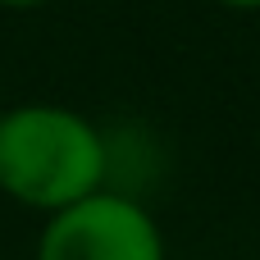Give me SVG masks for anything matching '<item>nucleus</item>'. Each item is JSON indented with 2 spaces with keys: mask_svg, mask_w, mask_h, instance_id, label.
<instances>
[{
  "mask_svg": "<svg viewBox=\"0 0 260 260\" xmlns=\"http://www.w3.org/2000/svg\"><path fill=\"white\" fill-rule=\"evenodd\" d=\"M210 5H219L229 14H260V0H210Z\"/></svg>",
  "mask_w": 260,
  "mask_h": 260,
  "instance_id": "3",
  "label": "nucleus"
},
{
  "mask_svg": "<svg viewBox=\"0 0 260 260\" xmlns=\"http://www.w3.org/2000/svg\"><path fill=\"white\" fill-rule=\"evenodd\" d=\"M110 187V133L64 101H14L0 110V197L55 215Z\"/></svg>",
  "mask_w": 260,
  "mask_h": 260,
  "instance_id": "1",
  "label": "nucleus"
},
{
  "mask_svg": "<svg viewBox=\"0 0 260 260\" xmlns=\"http://www.w3.org/2000/svg\"><path fill=\"white\" fill-rule=\"evenodd\" d=\"M32 260H169V242L146 197L101 187L41 219Z\"/></svg>",
  "mask_w": 260,
  "mask_h": 260,
  "instance_id": "2",
  "label": "nucleus"
},
{
  "mask_svg": "<svg viewBox=\"0 0 260 260\" xmlns=\"http://www.w3.org/2000/svg\"><path fill=\"white\" fill-rule=\"evenodd\" d=\"M0 260H5V256H0Z\"/></svg>",
  "mask_w": 260,
  "mask_h": 260,
  "instance_id": "5",
  "label": "nucleus"
},
{
  "mask_svg": "<svg viewBox=\"0 0 260 260\" xmlns=\"http://www.w3.org/2000/svg\"><path fill=\"white\" fill-rule=\"evenodd\" d=\"M50 0H0V9H9V14H27V9H46Z\"/></svg>",
  "mask_w": 260,
  "mask_h": 260,
  "instance_id": "4",
  "label": "nucleus"
}]
</instances>
